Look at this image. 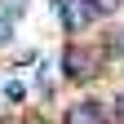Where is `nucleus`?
Returning a JSON list of instances; mask_svg holds the SVG:
<instances>
[{"instance_id":"nucleus-1","label":"nucleus","mask_w":124,"mask_h":124,"mask_svg":"<svg viewBox=\"0 0 124 124\" xmlns=\"http://www.w3.org/2000/svg\"><path fill=\"white\" fill-rule=\"evenodd\" d=\"M98 49L93 44H71L67 53H62V75L67 80H75V84H84V80H93L98 75Z\"/></svg>"},{"instance_id":"nucleus-2","label":"nucleus","mask_w":124,"mask_h":124,"mask_svg":"<svg viewBox=\"0 0 124 124\" xmlns=\"http://www.w3.org/2000/svg\"><path fill=\"white\" fill-rule=\"evenodd\" d=\"M67 124H106V106L98 102H75L67 111Z\"/></svg>"},{"instance_id":"nucleus-3","label":"nucleus","mask_w":124,"mask_h":124,"mask_svg":"<svg viewBox=\"0 0 124 124\" xmlns=\"http://www.w3.org/2000/svg\"><path fill=\"white\" fill-rule=\"evenodd\" d=\"M102 49L111 53V58H120V62H124V27H115L111 36H106V44H102Z\"/></svg>"},{"instance_id":"nucleus-4","label":"nucleus","mask_w":124,"mask_h":124,"mask_svg":"<svg viewBox=\"0 0 124 124\" xmlns=\"http://www.w3.org/2000/svg\"><path fill=\"white\" fill-rule=\"evenodd\" d=\"M22 9H27V0H0V13H5V18H18Z\"/></svg>"},{"instance_id":"nucleus-5","label":"nucleus","mask_w":124,"mask_h":124,"mask_svg":"<svg viewBox=\"0 0 124 124\" xmlns=\"http://www.w3.org/2000/svg\"><path fill=\"white\" fill-rule=\"evenodd\" d=\"M89 9H93V13H115L120 0H89Z\"/></svg>"},{"instance_id":"nucleus-6","label":"nucleus","mask_w":124,"mask_h":124,"mask_svg":"<svg viewBox=\"0 0 124 124\" xmlns=\"http://www.w3.org/2000/svg\"><path fill=\"white\" fill-rule=\"evenodd\" d=\"M9 36H13V18H5V13H0V49L9 44Z\"/></svg>"},{"instance_id":"nucleus-7","label":"nucleus","mask_w":124,"mask_h":124,"mask_svg":"<svg viewBox=\"0 0 124 124\" xmlns=\"http://www.w3.org/2000/svg\"><path fill=\"white\" fill-rule=\"evenodd\" d=\"M115 115H120V124H124V93L115 98Z\"/></svg>"},{"instance_id":"nucleus-8","label":"nucleus","mask_w":124,"mask_h":124,"mask_svg":"<svg viewBox=\"0 0 124 124\" xmlns=\"http://www.w3.org/2000/svg\"><path fill=\"white\" fill-rule=\"evenodd\" d=\"M22 124H44V120H22Z\"/></svg>"}]
</instances>
